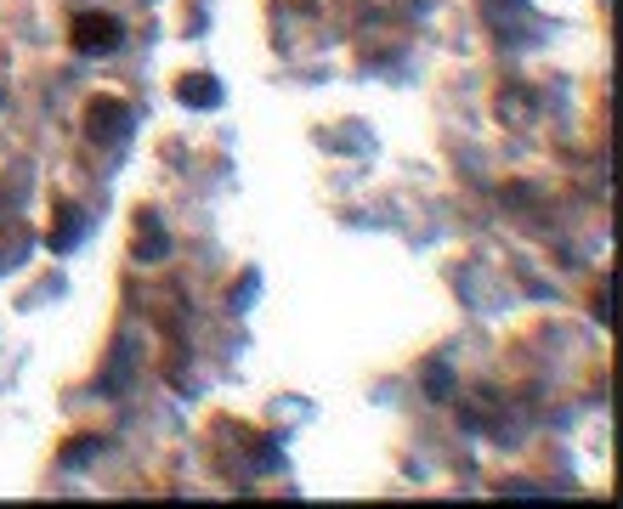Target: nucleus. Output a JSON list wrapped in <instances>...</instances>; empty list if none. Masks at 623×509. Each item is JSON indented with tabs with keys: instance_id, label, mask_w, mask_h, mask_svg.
Returning a JSON list of instances; mask_svg holds the SVG:
<instances>
[{
	"instance_id": "nucleus-1",
	"label": "nucleus",
	"mask_w": 623,
	"mask_h": 509,
	"mask_svg": "<svg viewBox=\"0 0 623 509\" xmlns=\"http://www.w3.org/2000/svg\"><path fill=\"white\" fill-rule=\"evenodd\" d=\"M119 41H125L119 18H108V12H80L74 18V51L80 57H108V51H119Z\"/></svg>"
},
{
	"instance_id": "nucleus-2",
	"label": "nucleus",
	"mask_w": 623,
	"mask_h": 509,
	"mask_svg": "<svg viewBox=\"0 0 623 509\" xmlns=\"http://www.w3.org/2000/svg\"><path fill=\"white\" fill-rule=\"evenodd\" d=\"M85 130H91V142H125L130 136V108L114 102V96H96L85 108Z\"/></svg>"
},
{
	"instance_id": "nucleus-3",
	"label": "nucleus",
	"mask_w": 623,
	"mask_h": 509,
	"mask_svg": "<svg viewBox=\"0 0 623 509\" xmlns=\"http://www.w3.org/2000/svg\"><path fill=\"white\" fill-rule=\"evenodd\" d=\"M80 238H85V210H80V204H62L57 221H51V250L62 255V250H74Z\"/></svg>"
},
{
	"instance_id": "nucleus-4",
	"label": "nucleus",
	"mask_w": 623,
	"mask_h": 509,
	"mask_svg": "<svg viewBox=\"0 0 623 509\" xmlns=\"http://www.w3.org/2000/svg\"><path fill=\"white\" fill-rule=\"evenodd\" d=\"M176 96L187 102V108H216V102H221V85H216L210 74H193V80H182Z\"/></svg>"
},
{
	"instance_id": "nucleus-5",
	"label": "nucleus",
	"mask_w": 623,
	"mask_h": 509,
	"mask_svg": "<svg viewBox=\"0 0 623 509\" xmlns=\"http://www.w3.org/2000/svg\"><path fill=\"white\" fill-rule=\"evenodd\" d=\"M96 448H103V441H91V436H80V448H69V453H62V464H85Z\"/></svg>"
}]
</instances>
